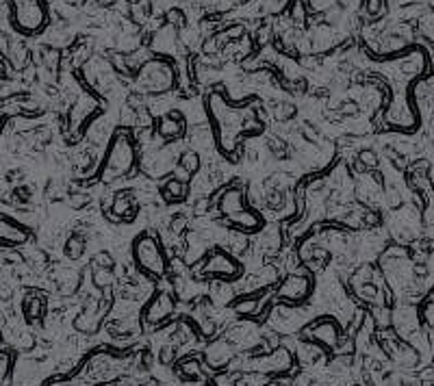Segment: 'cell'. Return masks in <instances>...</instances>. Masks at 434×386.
Wrapping results in <instances>:
<instances>
[{
    "mask_svg": "<svg viewBox=\"0 0 434 386\" xmlns=\"http://www.w3.org/2000/svg\"><path fill=\"white\" fill-rule=\"evenodd\" d=\"M133 259H135V265L143 273H148V276H156V278L165 276L168 261H165V254H163V250H161V243L156 237L141 235L139 239H135Z\"/></svg>",
    "mask_w": 434,
    "mask_h": 386,
    "instance_id": "1",
    "label": "cell"
},
{
    "mask_svg": "<svg viewBox=\"0 0 434 386\" xmlns=\"http://www.w3.org/2000/svg\"><path fill=\"white\" fill-rule=\"evenodd\" d=\"M135 165V148L131 143V137L126 133H118L114 137V143L109 146L107 154V183H114L118 178H126L128 172Z\"/></svg>",
    "mask_w": 434,
    "mask_h": 386,
    "instance_id": "2",
    "label": "cell"
},
{
    "mask_svg": "<svg viewBox=\"0 0 434 386\" xmlns=\"http://www.w3.org/2000/svg\"><path fill=\"white\" fill-rule=\"evenodd\" d=\"M313 291H315V282L309 273H289L278 286L274 297L282 304H289V306H300V304H304L313 295Z\"/></svg>",
    "mask_w": 434,
    "mask_h": 386,
    "instance_id": "3",
    "label": "cell"
},
{
    "mask_svg": "<svg viewBox=\"0 0 434 386\" xmlns=\"http://www.w3.org/2000/svg\"><path fill=\"white\" fill-rule=\"evenodd\" d=\"M202 273L206 278H215L219 282H235L237 278H241L244 267L237 263V259L230 252L215 250V252L208 254V259L204 261Z\"/></svg>",
    "mask_w": 434,
    "mask_h": 386,
    "instance_id": "4",
    "label": "cell"
},
{
    "mask_svg": "<svg viewBox=\"0 0 434 386\" xmlns=\"http://www.w3.org/2000/svg\"><path fill=\"white\" fill-rule=\"evenodd\" d=\"M139 80L143 85V91H152V93H161L168 91L174 83V74L172 70L161 61H150L141 68L139 72Z\"/></svg>",
    "mask_w": 434,
    "mask_h": 386,
    "instance_id": "5",
    "label": "cell"
},
{
    "mask_svg": "<svg viewBox=\"0 0 434 386\" xmlns=\"http://www.w3.org/2000/svg\"><path fill=\"white\" fill-rule=\"evenodd\" d=\"M307 336L311 343L324 347L326 351H332L341 341V328L334 319H319L307 328Z\"/></svg>",
    "mask_w": 434,
    "mask_h": 386,
    "instance_id": "6",
    "label": "cell"
},
{
    "mask_svg": "<svg viewBox=\"0 0 434 386\" xmlns=\"http://www.w3.org/2000/svg\"><path fill=\"white\" fill-rule=\"evenodd\" d=\"M250 371H259V374H284L291 369L293 365V356L291 351H289L287 347H278L269 353V356H263V358H256L250 362Z\"/></svg>",
    "mask_w": 434,
    "mask_h": 386,
    "instance_id": "7",
    "label": "cell"
},
{
    "mask_svg": "<svg viewBox=\"0 0 434 386\" xmlns=\"http://www.w3.org/2000/svg\"><path fill=\"white\" fill-rule=\"evenodd\" d=\"M174 295L163 291V293H156L148 304H146V311H143V321L150 326H161L163 321H168L172 315H174Z\"/></svg>",
    "mask_w": 434,
    "mask_h": 386,
    "instance_id": "8",
    "label": "cell"
},
{
    "mask_svg": "<svg viewBox=\"0 0 434 386\" xmlns=\"http://www.w3.org/2000/svg\"><path fill=\"white\" fill-rule=\"evenodd\" d=\"M237 356V349L228 339H215L211 345L204 349V360L206 365L219 371V369H226Z\"/></svg>",
    "mask_w": 434,
    "mask_h": 386,
    "instance_id": "9",
    "label": "cell"
},
{
    "mask_svg": "<svg viewBox=\"0 0 434 386\" xmlns=\"http://www.w3.org/2000/svg\"><path fill=\"white\" fill-rule=\"evenodd\" d=\"M185 131V122L179 113H168L165 118H161L159 124V135L163 139H179Z\"/></svg>",
    "mask_w": 434,
    "mask_h": 386,
    "instance_id": "10",
    "label": "cell"
},
{
    "mask_svg": "<svg viewBox=\"0 0 434 386\" xmlns=\"http://www.w3.org/2000/svg\"><path fill=\"white\" fill-rule=\"evenodd\" d=\"M26 239H28V232L20 223L9 221V219L0 221V241H5V243H24Z\"/></svg>",
    "mask_w": 434,
    "mask_h": 386,
    "instance_id": "11",
    "label": "cell"
},
{
    "mask_svg": "<svg viewBox=\"0 0 434 386\" xmlns=\"http://www.w3.org/2000/svg\"><path fill=\"white\" fill-rule=\"evenodd\" d=\"M282 243V237L278 226H267L259 237V252H278Z\"/></svg>",
    "mask_w": 434,
    "mask_h": 386,
    "instance_id": "12",
    "label": "cell"
},
{
    "mask_svg": "<svg viewBox=\"0 0 434 386\" xmlns=\"http://www.w3.org/2000/svg\"><path fill=\"white\" fill-rule=\"evenodd\" d=\"M185 193H187V185L176 181V178H172L163 189H161V196H163L165 202H183Z\"/></svg>",
    "mask_w": 434,
    "mask_h": 386,
    "instance_id": "13",
    "label": "cell"
},
{
    "mask_svg": "<svg viewBox=\"0 0 434 386\" xmlns=\"http://www.w3.org/2000/svg\"><path fill=\"white\" fill-rule=\"evenodd\" d=\"M179 374H181V378L183 380H187V382H196V380H200L202 378V367H200V362L198 360H183L181 365H179Z\"/></svg>",
    "mask_w": 434,
    "mask_h": 386,
    "instance_id": "14",
    "label": "cell"
},
{
    "mask_svg": "<svg viewBox=\"0 0 434 386\" xmlns=\"http://www.w3.org/2000/svg\"><path fill=\"white\" fill-rule=\"evenodd\" d=\"M83 252H85V241H83V237H78V235L70 237L68 243H66V256H68V259L70 261H76V259H80V256H83Z\"/></svg>",
    "mask_w": 434,
    "mask_h": 386,
    "instance_id": "15",
    "label": "cell"
},
{
    "mask_svg": "<svg viewBox=\"0 0 434 386\" xmlns=\"http://www.w3.org/2000/svg\"><path fill=\"white\" fill-rule=\"evenodd\" d=\"M181 167L191 176V174H196L200 169V154L196 150H185L181 154Z\"/></svg>",
    "mask_w": 434,
    "mask_h": 386,
    "instance_id": "16",
    "label": "cell"
},
{
    "mask_svg": "<svg viewBox=\"0 0 434 386\" xmlns=\"http://www.w3.org/2000/svg\"><path fill=\"white\" fill-rule=\"evenodd\" d=\"M116 280L114 271H111V267H93V282L96 286H111Z\"/></svg>",
    "mask_w": 434,
    "mask_h": 386,
    "instance_id": "17",
    "label": "cell"
},
{
    "mask_svg": "<svg viewBox=\"0 0 434 386\" xmlns=\"http://www.w3.org/2000/svg\"><path fill=\"white\" fill-rule=\"evenodd\" d=\"M256 309H259V300H256V297H244V300H239L235 304V311L239 315H254Z\"/></svg>",
    "mask_w": 434,
    "mask_h": 386,
    "instance_id": "18",
    "label": "cell"
},
{
    "mask_svg": "<svg viewBox=\"0 0 434 386\" xmlns=\"http://www.w3.org/2000/svg\"><path fill=\"white\" fill-rule=\"evenodd\" d=\"M359 165L363 172L374 169V167H378V156L372 150H363V152H359Z\"/></svg>",
    "mask_w": 434,
    "mask_h": 386,
    "instance_id": "19",
    "label": "cell"
},
{
    "mask_svg": "<svg viewBox=\"0 0 434 386\" xmlns=\"http://www.w3.org/2000/svg\"><path fill=\"white\" fill-rule=\"evenodd\" d=\"M174 358H176V347L174 345H165L163 349H161V362L163 365H170Z\"/></svg>",
    "mask_w": 434,
    "mask_h": 386,
    "instance_id": "20",
    "label": "cell"
},
{
    "mask_svg": "<svg viewBox=\"0 0 434 386\" xmlns=\"http://www.w3.org/2000/svg\"><path fill=\"white\" fill-rule=\"evenodd\" d=\"M9 367H11V358H9V353L0 351V380H3V378L7 376Z\"/></svg>",
    "mask_w": 434,
    "mask_h": 386,
    "instance_id": "21",
    "label": "cell"
},
{
    "mask_svg": "<svg viewBox=\"0 0 434 386\" xmlns=\"http://www.w3.org/2000/svg\"><path fill=\"white\" fill-rule=\"evenodd\" d=\"M93 263H96L93 267H114V259H111L109 254H98L93 259Z\"/></svg>",
    "mask_w": 434,
    "mask_h": 386,
    "instance_id": "22",
    "label": "cell"
},
{
    "mask_svg": "<svg viewBox=\"0 0 434 386\" xmlns=\"http://www.w3.org/2000/svg\"><path fill=\"white\" fill-rule=\"evenodd\" d=\"M0 122H3V116H0ZM0 126H3V124H0Z\"/></svg>",
    "mask_w": 434,
    "mask_h": 386,
    "instance_id": "23",
    "label": "cell"
}]
</instances>
